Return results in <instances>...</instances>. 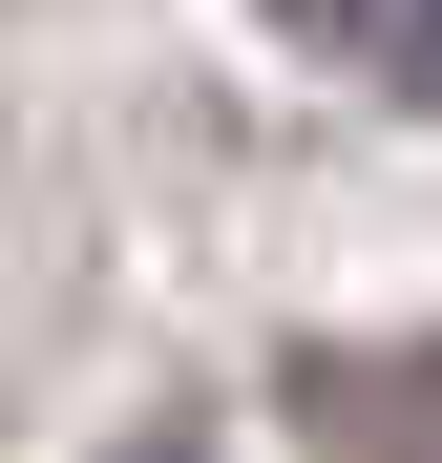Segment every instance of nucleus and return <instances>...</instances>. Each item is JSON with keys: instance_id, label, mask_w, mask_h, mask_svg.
Wrapping results in <instances>:
<instances>
[{"instance_id": "nucleus-1", "label": "nucleus", "mask_w": 442, "mask_h": 463, "mask_svg": "<svg viewBox=\"0 0 442 463\" xmlns=\"http://www.w3.org/2000/svg\"><path fill=\"white\" fill-rule=\"evenodd\" d=\"M316 63H358V85H400V106H442V0H274Z\"/></svg>"}]
</instances>
